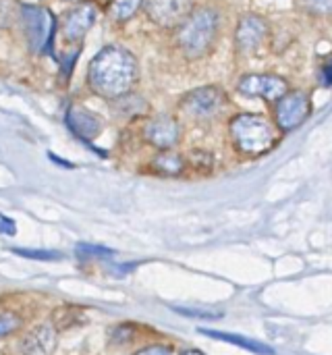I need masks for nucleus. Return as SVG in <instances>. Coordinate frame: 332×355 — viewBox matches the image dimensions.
<instances>
[{
  "mask_svg": "<svg viewBox=\"0 0 332 355\" xmlns=\"http://www.w3.org/2000/svg\"><path fill=\"white\" fill-rule=\"evenodd\" d=\"M54 345L56 333L52 327H37L23 341V349L27 355H48L54 349Z\"/></svg>",
  "mask_w": 332,
  "mask_h": 355,
  "instance_id": "ddd939ff",
  "label": "nucleus"
},
{
  "mask_svg": "<svg viewBox=\"0 0 332 355\" xmlns=\"http://www.w3.org/2000/svg\"><path fill=\"white\" fill-rule=\"evenodd\" d=\"M21 23L29 50L35 54H52V44L56 35V19L52 10L40 4H23Z\"/></svg>",
  "mask_w": 332,
  "mask_h": 355,
  "instance_id": "20e7f679",
  "label": "nucleus"
},
{
  "mask_svg": "<svg viewBox=\"0 0 332 355\" xmlns=\"http://www.w3.org/2000/svg\"><path fill=\"white\" fill-rule=\"evenodd\" d=\"M229 131H231L235 148L245 156L266 154L277 141V133H274L272 123L260 114L243 112V114L233 116Z\"/></svg>",
  "mask_w": 332,
  "mask_h": 355,
  "instance_id": "7ed1b4c3",
  "label": "nucleus"
},
{
  "mask_svg": "<svg viewBox=\"0 0 332 355\" xmlns=\"http://www.w3.org/2000/svg\"><path fill=\"white\" fill-rule=\"evenodd\" d=\"M141 6H143V0H110L108 15H110L112 21L125 23V21H129Z\"/></svg>",
  "mask_w": 332,
  "mask_h": 355,
  "instance_id": "dca6fc26",
  "label": "nucleus"
},
{
  "mask_svg": "<svg viewBox=\"0 0 332 355\" xmlns=\"http://www.w3.org/2000/svg\"><path fill=\"white\" fill-rule=\"evenodd\" d=\"M67 2H87V0H67Z\"/></svg>",
  "mask_w": 332,
  "mask_h": 355,
  "instance_id": "a878e982",
  "label": "nucleus"
},
{
  "mask_svg": "<svg viewBox=\"0 0 332 355\" xmlns=\"http://www.w3.org/2000/svg\"><path fill=\"white\" fill-rule=\"evenodd\" d=\"M270 25L264 17L260 15H245L235 29V44L243 54H254L258 52L266 37H268Z\"/></svg>",
  "mask_w": 332,
  "mask_h": 355,
  "instance_id": "9d476101",
  "label": "nucleus"
},
{
  "mask_svg": "<svg viewBox=\"0 0 332 355\" xmlns=\"http://www.w3.org/2000/svg\"><path fill=\"white\" fill-rule=\"evenodd\" d=\"M139 77L137 58L123 46H106L87 64V87L104 100L131 94Z\"/></svg>",
  "mask_w": 332,
  "mask_h": 355,
  "instance_id": "f257e3e1",
  "label": "nucleus"
},
{
  "mask_svg": "<svg viewBox=\"0 0 332 355\" xmlns=\"http://www.w3.org/2000/svg\"><path fill=\"white\" fill-rule=\"evenodd\" d=\"M152 166H154L160 175H168V177H173V175H181V173H183L185 162H183V158H181L179 154L164 150L162 154H158V156L154 158Z\"/></svg>",
  "mask_w": 332,
  "mask_h": 355,
  "instance_id": "2eb2a0df",
  "label": "nucleus"
},
{
  "mask_svg": "<svg viewBox=\"0 0 332 355\" xmlns=\"http://www.w3.org/2000/svg\"><path fill=\"white\" fill-rule=\"evenodd\" d=\"M177 314L187 316V318H200V320H218L222 318V312L218 310H208V308H173Z\"/></svg>",
  "mask_w": 332,
  "mask_h": 355,
  "instance_id": "a211bd4d",
  "label": "nucleus"
},
{
  "mask_svg": "<svg viewBox=\"0 0 332 355\" xmlns=\"http://www.w3.org/2000/svg\"><path fill=\"white\" fill-rule=\"evenodd\" d=\"M0 235H6V237L17 235V225H15V220L8 218V216H4V214H0Z\"/></svg>",
  "mask_w": 332,
  "mask_h": 355,
  "instance_id": "4be33fe9",
  "label": "nucleus"
},
{
  "mask_svg": "<svg viewBox=\"0 0 332 355\" xmlns=\"http://www.w3.org/2000/svg\"><path fill=\"white\" fill-rule=\"evenodd\" d=\"M322 83L326 87H332V58L324 64V69H322Z\"/></svg>",
  "mask_w": 332,
  "mask_h": 355,
  "instance_id": "b1692460",
  "label": "nucleus"
},
{
  "mask_svg": "<svg viewBox=\"0 0 332 355\" xmlns=\"http://www.w3.org/2000/svg\"><path fill=\"white\" fill-rule=\"evenodd\" d=\"M21 324V320H19V316H15V314H10V312H6V314H0V337H6V335H10L17 327Z\"/></svg>",
  "mask_w": 332,
  "mask_h": 355,
  "instance_id": "412c9836",
  "label": "nucleus"
},
{
  "mask_svg": "<svg viewBox=\"0 0 332 355\" xmlns=\"http://www.w3.org/2000/svg\"><path fill=\"white\" fill-rule=\"evenodd\" d=\"M96 17H98L96 4H91V2H79L75 8H71L64 15V19L60 23V29L58 31H60L62 40L69 42V44H79L85 37V33L91 29V25L96 23Z\"/></svg>",
  "mask_w": 332,
  "mask_h": 355,
  "instance_id": "1a4fd4ad",
  "label": "nucleus"
},
{
  "mask_svg": "<svg viewBox=\"0 0 332 355\" xmlns=\"http://www.w3.org/2000/svg\"><path fill=\"white\" fill-rule=\"evenodd\" d=\"M304 4L318 17H332V0H304Z\"/></svg>",
  "mask_w": 332,
  "mask_h": 355,
  "instance_id": "aec40b11",
  "label": "nucleus"
},
{
  "mask_svg": "<svg viewBox=\"0 0 332 355\" xmlns=\"http://www.w3.org/2000/svg\"><path fill=\"white\" fill-rule=\"evenodd\" d=\"M143 137L148 144H152L158 150H171L173 146H177L181 137V127L177 119L168 114H158L150 119L148 125L143 127Z\"/></svg>",
  "mask_w": 332,
  "mask_h": 355,
  "instance_id": "9b49d317",
  "label": "nucleus"
},
{
  "mask_svg": "<svg viewBox=\"0 0 332 355\" xmlns=\"http://www.w3.org/2000/svg\"><path fill=\"white\" fill-rule=\"evenodd\" d=\"M195 0H143V8L150 21L158 27H179L193 10Z\"/></svg>",
  "mask_w": 332,
  "mask_h": 355,
  "instance_id": "0eeeda50",
  "label": "nucleus"
},
{
  "mask_svg": "<svg viewBox=\"0 0 332 355\" xmlns=\"http://www.w3.org/2000/svg\"><path fill=\"white\" fill-rule=\"evenodd\" d=\"M183 355H204V354H200V352H187V354H183Z\"/></svg>",
  "mask_w": 332,
  "mask_h": 355,
  "instance_id": "393cba45",
  "label": "nucleus"
},
{
  "mask_svg": "<svg viewBox=\"0 0 332 355\" xmlns=\"http://www.w3.org/2000/svg\"><path fill=\"white\" fill-rule=\"evenodd\" d=\"M0 355H2V354H0Z\"/></svg>",
  "mask_w": 332,
  "mask_h": 355,
  "instance_id": "bb28decb",
  "label": "nucleus"
},
{
  "mask_svg": "<svg viewBox=\"0 0 332 355\" xmlns=\"http://www.w3.org/2000/svg\"><path fill=\"white\" fill-rule=\"evenodd\" d=\"M220 29V15L212 6L193 8L191 15L179 25L177 44L187 58H202L206 56L218 37Z\"/></svg>",
  "mask_w": 332,
  "mask_h": 355,
  "instance_id": "f03ea898",
  "label": "nucleus"
},
{
  "mask_svg": "<svg viewBox=\"0 0 332 355\" xmlns=\"http://www.w3.org/2000/svg\"><path fill=\"white\" fill-rule=\"evenodd\" d=\"M135 355H175L171 347H164V345H150L141 352H137Z\"/></svg>",
  "mask_w": 332,
  "mask_h": 355,
  "instance_id": "5701e85b",
  "label": "nucleus"
},
{
  "mask_svg": "<svg viewBox=\"0 0 332 355\" xmlns=\"http://www.w3.org/2000/svg\"><path fill=\"white\" fill-rule=\"evenodd\" d=\"M75 252L79 258H112L114 252L102 245H91V243H77Z\"/></svg>",
  "mask_w": 332,
  "mask_h": 355,
  "instance_id": "f3484780",
  "label": "nucleus"
},
{
  "mask_svg": "<svg viewBox=\"0 0 332 355\" xmlns=\"http://www.w3.org/2000/svg\"><path fill=\"white\" fill-rule=\"evenodd\" d=\"M227 104V94L216 87V85H204V87H195L189 94L183 96L181 100V110L195 119V121H208L218 116V112L225 108Z\"/></svg>",
  "mask_w": 332,
  "mask_h": 355,
  "instance_id": "39448f33",
  "label": "nucleus"
},
{
  "mask_svg": "<svg viewBox=\"0 0 332 355\" xmlns=\"http://www.w3.org/2000/svg\"><path fill=\"white\" fill-rule=\"evenodd\" d=\"M202 335L210 337V339H216V341H225V343H231V345H237V347H243L252 354L258 355H274V349L266 343H260L256 339H247V337H241V335H233V333H222V331H210V329H200Z\"/></svg>",
  "mask_w": 332,
  "mask_h": 355,
  "instance_id": "4468645a",
  "label": "nucleus"
},
{
  "mask_svg": "<svg viewBox=\"0 0 332 355\" xmlns=\"http://www.w3.org/2000/svg\"><path fill=\"white\" fill-rule=\"evenodd\" d=\"M277 125L281 131H293L310 116V98L306 92H287L274 106Z\"/></svg>",
  "mask_w": 332,
  "mask_h": 355,
  "instance_id": "423d86ee",
  "label": "nucleus"
},
{
  "mask_svg": "<svg viewBox=\"0 0 332 355\" xmlns=\"http://www.w3.org/2000/svg\"><path fill=\"white\" fill-rule=\"evenodd\" d=\"M237 89L243 96H252V98H264L268 102H277L281 100L287 92L289 85L283 77L279 75H268V73H254V75H245L239 79Z\"/></svg>",
  "mask_w": 332,
  "mask_h": 355,
  "instance_id": "6e6552de",
  "label": "nucleus"
},
{
  "mask_svg": "<svg viewBox=\"0 0 332 355\" xmlns=\"http://www.w3.org/2000/svg\"><path fill=\"white\" fill-rule=\"evenodd\" d=\"M12 254L17 256H23V258H29V260H44V262H54V260H60V254L58 252H46V250H17L12 248L10 250Z\"/></svg>",
  "mask_w": 332,
  "mask_h": 355,
  "instance_id": "6ab92c4d",
  "label": "nucleus"
},
{
  "mask_svg": "<svg viewBox=\"0 0 332 355\" xmlns=\"http://www.w3.org/2000/svg\"><path fill=\"white\" fill-rule=\"evenodd\" d=\"M64 123L71 129V133L75 137H79L81 141H91L102 133V121L96 112L83 108V106H69L67 114H64Z\"/></svg>",
  "mask_w": 332,
  "mask_h": 355,
  "instance_id": "f8f14e48",
  "label": "nucleus"
}]
</instances>
